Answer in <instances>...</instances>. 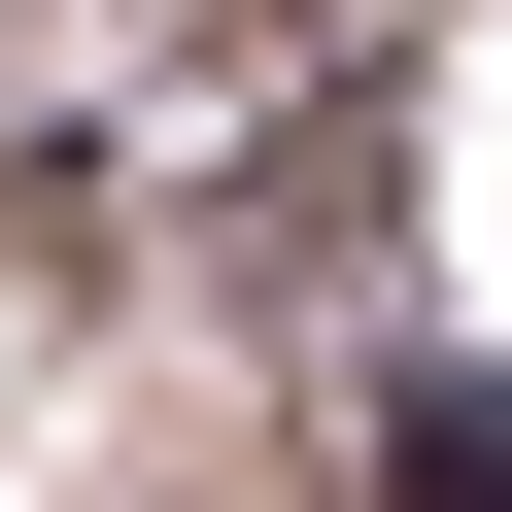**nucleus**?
<instances>
[{
  "label": "nucleus",
  "instance_id": "obj_1",
  "mask_svg": "<svg viewBox=\"0 0 512 512\" xmlns=\"http://www.w3.org/2000/svg\"><path fill=\"white\" fill-rule=\"evenodd\" d=\"M410 512H512V410H478V376L410 410Z\"/></svg>",
  "mask_w": 512,
  "mask_h": 512
}]
</instances>
